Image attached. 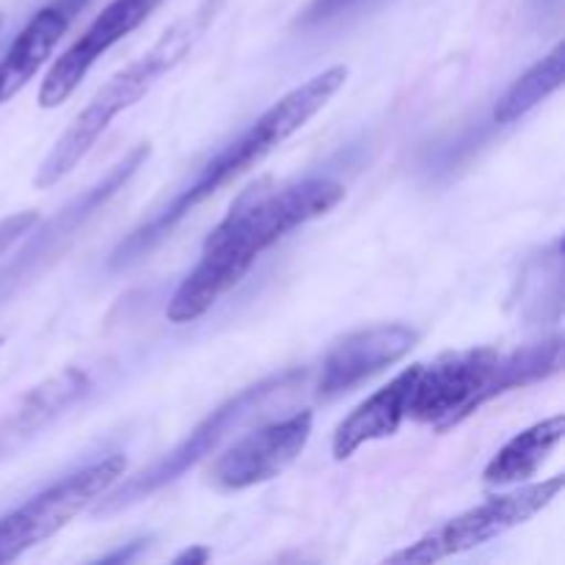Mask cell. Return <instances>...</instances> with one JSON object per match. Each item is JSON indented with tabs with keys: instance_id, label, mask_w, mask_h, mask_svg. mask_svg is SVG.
Wrapping results in <instances>:
<instances>
[{
	"instance_id": "8fae6325",
	"label": "cell",
	"mask_w": 565,
	"mask_h": 565,
	"mask_svg": "<svg viewBox=\"0 0 565 565\" xmlns=\"http://www.w3.org/2000/svg\"><path fill=\"white\" fill-rule=\"evenodd\" d=\"M149 152H152V149H149V143H138V147L130 149V152H127L125 158H121L119 163H116L114 169H110L108 174L97 182V185H92L86 193H83V196H77L75 202L66 204V207L58 213V218L47 221V224L42 226V232H36V237H33V241L22 248L20 259H17V263L11 265L3 276H0V285L3 287L17 285V281L25 279V276L31 274L33 265L39 268V263H42L44 257H53L55 243L61 246L66 237L75 235V230L83 224V221L92 218V215L97 213L105 202H108V199H114L116 193L127 185V180H130V177L141 169L143 160L149 158Z\"/></svg>"
},
{
	"instance_id": "9c48e42d",
	"label": "cell",
	"mask_w": 565,
	"mask_h": 565,
	"mask_svg": "<svg viewBox=\"0 0 565 565\" xmlns=\"http://www.w3.org/2000/svg\"><path fill=\"white\" fill-rule=\"evenodd\" d=\"M160 6V0H110L92 25L53 61V66L44 75L42 88H39V105L42 108H58L70 94L81 86L83 77L92 72V66L108 53L110 47L130 36L136 28L147 22Z\"/></svg>"
},
{
	"instance_id": "277c9868",
	"label": "cell",
	"mask_w": 565,
	"mask_h": 565,
	"mask_svg": "<svg viewBox=\"0 0 565 565\" xmlns=\"http://www.w3.org/2000/svg\"><path fill=\"white\" fill-rule=\"evenodd\" d=\"M508 364V356L497 348H467L419 364L408 397V419L447 434L486 403L516 390V373Z\"/></svg>"
},
{
	"instance_id": "30bf717a",
	"label": "cell",
	"mask_w": 565,
	"mask_h": 565,
	"mask_svg": "<svg viewBox=\"0 0 565 565\" xmlns=\"http://www.w3.org/2000/svg\"><path fill=\"white\" fill-rule=\"evenodd\" d=\"M419 334L408 323H384L359 329L337 340L323 356L318 395L323 401L345 395L392 364L403 362L417 348Z\"/></svg>"
},
{
	"instance_id": "2e32d148",
	"label": "cell",
	"mask_w": 565,
	"mask_h": 565,
	"mask_svg": "<svg viewBox=\"0 0 565 565\" xmlns=\"http://www.w3.org/2000/svg\"><path fill=\"white\" fill-rule=\"evenodd\" d=\"M565 77V47L563 42L552 47L544 58L535 61L524 75H519L511 86L502 92V97L494 105L497 125H511L522 119L530 110L539 108L544 99H550L557 88L563 86Z\"/></svg>"
},
{
	"instance_id": "7a4b0ae2",
	"label": "cell",
	"mask_w": 565,
	"mask_h": 565,
	"mask_svg": "<svg viewBox=\"0 0 565 565\" xmlns=\"http://www.w3.org/2000/svg\"><path fill=\"white\" fill-rule=\"evenodd\" d=\"M345 66H329L320 75L309 77L307 83L287 92L279 103L270 105L259 119H254L241 136L232 138L213 158L204 160L202 169L193 174V180L182 191H177L152 218L136 226L114 248V254H110V268H130L132 263H138L149 252H154L199 204H204L221 188H226L237 177L246 174L259 160L268 158L276 147H281L287 138H292L301 127H307V121H312L331 103V97L345 86Z\"/></svg>"
},
{
	"instance_id": "5bb4252c",
	"label": "cell",
	"mask_w": 565,
	"mask_h": 565,
	"mask_svg": "<svg viewBox=\"0 0 565 565\" xmlns=\"http://www.w3.org/2000/svg\"><path fill=\"white\" fill-rule=\"evenodd\" d=\"M419 364L403 370L401 375L381 386L375 395L359 403L334 430L331 439V452L337 461H345L353 452L362 450L370 441L390 439L401 430V425L408 419V397H412L414 381H417Z\"/></svg>"
},
{
	"instance_id": "3957f363",
	"label": "cell",
	"mask_w": 565,
	"mask_h": 565,
	"mask_svg": "<svg viewBox=\"0 0 565 565\" xmlns=\"http://www.w3.org/2000/svg\"><path fill=\"white\" fill-rule=\"evenodd\" d=\"M224 0H199L196 9L191 14L180 17L152 47L143 55H138L136 61L125 66V70L116 72L103 88L92 97V103L81 110V114L72 119V125L66 127L64 136L53 143V149L47 152V158L42 160V166L36 169L33 177V185L36 188H53L58 185L64 177H70L77 169L83 158L94 149V143L99 141L105 130L114 125V119L125 110H130L132 105L141 103L149 92L160 83V77L169 75L174 66H180L188 58L193 47L199 44V39L207 33V28L213 25L215 14L221 11Z\"/></svg>"
},
{
	"instance_id": "ba28073f",
	"label": "cell",
	"mask_w": 565,
	"mask_h": 565,
	"mask_svg": "<svg viewBox=\"0 0 565 565\" xmlns=\"http://www.w3.org/2000/svg\"><path fill=\"white\" fill-rule=\"evenodd\" d=\"M315 414L309 408L263 425L237 439L213 467V483L221 491H246L279 478L312 439Z\"/></svg>"
},
{
	"instance_id": "e0dca14e",
	"label": "cell",
	"mask_w": 565,
	"mask_h": 565,
	"mask_svg": "<svg viewBox=\"0 0 565 565\" xmlns=\"http://www.w3.org/2000/svg\"><path fill=\"white\" fill-rule=\"evenodd\" d=\"M39 224V213L25 210V213H14L0 218V257L14 246L17 241H22L25 235H31L33 226Z\"/></svg>"
},
{
	"instance_id": "ac0fdd59",
	"label": "cell",
	"mask_w": 565,
	"mask_h": 565,
	"mask_svg": "<svg viewBox=\"0 0 565 565\" xmlns=\"http://www.w3.org/2000/svg\"><path fill=\"white\" fill-rule=\"evenodd\" d=\"M362 0H312V3L303 9V14L298 17V25L309 28V25H320V22H329L334 17H340L342 11L353 9Z\"/></svg>"
},
{
	"instance_id": "7c38bea8",
	"label": "cell",
	"mask_w": 565,
	"mask_h": 565,
	"mask_svg": "<svg viewBox=\"0 0 565 565\" xmlns=\"http://www.w3.org/2000/svg\"><path fill=\"white\" fill-rule=\"evenodd\" d=\"M88 392H92V379L83 367H64L61 373L33 386L0 417V461L36 439L47 425H53L72 406H77Z\"/></svg>"
},
{
	"instance_id": "52a82bcc",
	"label": "cell",
	"mask_w": 565,
	"mask_h": 565,
	"mask_svg": "<svg viewBox=\"0 0 565 565\" xmlns=\"http://www.w3.org/2000/svg\"><path fill=\"white\" fill-rule=\"evenodd\" d=\"M565 486L563 475L557 478L544 480V483L522 486V489L511 491V494L489 497L480 502L478 508L458 513V516L447 519L445 524L434 527L425 533L423 539L408 544L403 552L386 557V563H403V565H417V563H439L445 557L463 555L469 550L489 544V541L502 539L511 530L522 527L530 519L539 516L544 508L555 502Z\"/></svg>"
},
{
	"instance_id": "8992f818",
	"label": "cell",
	"mask_w": 565,
	"mask_h": 565,
	"mask_svg": "<svg viewBox=\"0 0 565 565\" xmlns=\"http://www.w3.org/2000/svg\"><path fill=\"white\" fill-rule=\"evenodd\" d=\"M125 472V456L99 458L0 516V563L17 561L33 546L61 533L72 519L81 516L105 491L114 489Z\"/></svg>"
},
{
	"instance_id": "ffe728a7",
	"label": "cell",
	"mask_w": 565,
	"mask_h": 565,
	"mask_svg": "<svg viewBox=\"0 0 565 565\" xmlns=\"http://www.w3.org/2000/svg\"><path fill=\"white\" fill-rule=\"evenodd\" d=\"M0 25H3V20H0Z\"/></svg>"
},
{
	"instance_id": "44dd1931",
	"label": "cell",
	"mask_w": 565,
	"mask_h": 565,
	"mask_svg": "<svg viewBox=\"0 0 565 565\" xmlns=\"http://www.w3.org/2000/svg\"><path fill=\"white\" fill-rule=\"evenodd\" d=\"M0 345H3V340H0Z\"/></svg>"
},
{
	"instance_id": "9a60e30c",
	"label": "cell",
	"mask_w": 565,
	"mask_h": 565,
	"mask_svg": "<svg viewBox=\"0 0 565 565\" xmlns=\"http://www.w3.org/2000/svg\"><path fill=\"white\" fill-rule=\"evenodd\" d=\"M565 436V417L555 414L550 419L530 425L522 434L513 436L505 447H500L494 458L486 463L483 480L489 486H522L539 475L546 458L555 452Z\"/></svg>"
},
{
	"instance_id": "d6986e66",
	"label": "cell",
	"mask_w": 565,
	"mask_h": 565,
	"mask_svg": "<svg viewBox=\"0 0 565 565\" xmlns=\"http://www.w3.org/2000/svg\"><path fill=\"white\" fill-rule=\"evenodd\" d=\"M207 557H210V552L199 546V550H188V552H182V555H177L174 563H207Z\"/></svg>"
},
{
	"instance_id": "5b68a950",
	"label": "cell",
	"mask_w": 565,
	"mask_h": 565,
	"mask_svg": "<svg viewBox=\"0 0 565 565\" xmlns=\"http://www.w3.org/2000/svg\"><path fill=\"white\" fill-rule=\"evenodd\" d=\"M301 379L303 370H285V373H274L268 375V379L257 381V384L246 386L243 392H237L235 397L221 403L213 414H207V417H204L202 423L174 447V450L166 452V456L158 458L152 467L136 472L121 486H114L110 491H105V494L94 502V513H97V516H110V513L125 511V508L158 494L160 489H166V486L174 483L177 478H182L188 469L196 467L204 456H210L226 436L235 434L237 425L246 423L268 397H274L276 392L281 390H292V384Z\"/></svg>"
},
{
	"instance_id": "4fadbf2b",
	"label": "cell",
	"mask_w": 565,
	"mask_h": 565,
	"mask_svg": "<svg viewBox=\"0 0 565 565\" xmlns=\"http://www.w3.org/2000/svg\"><path fill=\"white\" fill-rule=\"evenodd\" d=\"M86 3L88 0H50L22 25L14 42L0 55V105L9 103L36 77Z\"/></svg>"
},
{
	"instance_id": "6da1fadb",
	"label": "cell",
	"mask_w": 565,
	"mask_h": 565,
	"mask_svg": "<svg viewBox=\"0 0 565 565\" xmlns=\"http://www.w3.org/2000/svg\"><path fill=\"white\" fill-rule=\"evenodd\" d=\"M345 199V188L326 177L292 182L270 191L254 185L232 204L202 246V257L169 298L166 318L174 326L204 318L226 292L235 290L259 254L309 221L323 218Z\"/></svg>"
}]
</instances>
